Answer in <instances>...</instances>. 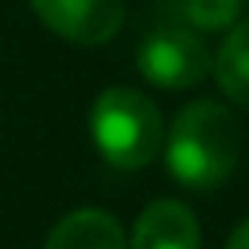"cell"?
Here are the masks:
<instances>
[{
  "mask_svg": "<svg viewBox=\"0 0 249 249\" xmlns=\"http://www.w3.org/2000/svg\"><path fill=\"white\" fill-rule=\"evenodd\" d=\"M169 169L183 187L209 191L234 172L242 158V128L227 107L198 99L179 110L169 132Z\"/></svg>",
  "mask_w": 249,
  "mask_h": 249,
  "instance_id": "obj_1",
  "label": "cell"
},
{
  "mask_svg": "<svg viewBox=\"0 0 249 249\" xmlns=\"http://www.w3.org/2000/svg\"><path fill=\"white\" fill-rule=\"evenodd\" d=\"M92 136L114 169H143L161 150V114L136 88H107L92 107Z\"/></svg>",
  "mask_w": 249,
  "mask_h": 249,
  "instance_id": "obj_2",
  "label": "cell"
},
{
  "mask_svg": "<svg viewBox=\"0 0 249 249\" xmlns=\"http://www.w3.org/2000/svg\"><path fill=\"white\" fill-rule=\"evenodd\" d=\"M136 66L158 88H191L209 73L213 59L198 30H191L179 18H165L147 30L136 52Z\"/></svg>",
  "mask_w": 249,
  "mask_h": 249,
  "instance_id": "obj_3",
  "label": "cell"
},
{
  "mask_svg": "<svg viewBox=\"0 0 249 249\" xmlns=\"http://www.w3.org/2000/svg\"><path fill=\"white\" fill-rule=\"evenodd\" d=\"M48 30L70 44H103L124 22V0H30Z\"/></svg>",
  "mask_w": 249,
  "mask_h": 249,
  "instance_id": "obj_4",
  "label": "cell"
},
{
  "mask_svg": "<svg viewBox=\"0 0 249 249\" xmlns=\"http://www.w3.org/2000/svg\"><path fill=\"white\" fill-rule=\"evenodd\" d=\"M132 249H202L195 213L179 202H154L132 231Z\"/></svg>",
  "mask_w": 249,
  "mask_h": 249,
  "instance_id": "obj_5",
  "label": "cell"
},
{
  "mask_svg": "<svg viewBox=\"0 0 249 249\" xmlns=\"http://www.w3.org/2000/svg\"><path fill=\"white\" fill-rule=\"evenodd\" d=\"M44 249H124V234L110 213L81 209L48 234Z\"/></svg>",
  "mask_w": 249,
  "mask_h": 249,
  "instance_id": "obj_6",
  "label": "cell"
},
{
  "mask_svg": "<svg viewBox=\"0 0 249 249\" xmlns=\"http://www.w3.org/2000/svg\"><path fill=\"white\" fill-rule=\"evenodd\" d=\"M213 70H216V81L227 92V99L249 110V18L231 30V37L216 52Z\"/></svg>",
  "mask_w": 249,
  "mask_h": 249,
  "instance_id": "obj_7",
  "label": "cell"
},
{
  "mask_svg": "<svg viewBox=\"0 0 249 249\" xmlns=\"http://www.w3.org/2000/svg\"><path fill=\"white\" fill-rule=\"evenodd\" d=\"M242 0H179L176 18L191 30H224L238 18Z\"/></svg>",
  "mask_w": 249,
  "mask_h": 249,
  "instance_id": "obj_8",
  "label": "cell"
},
{
  "mask_svg": "<svg viewBox=\"0 0 249 249\" xmlns=\"http://www.w3.org/2000/svg\"><path fill=\"white\" fill-rule=\"evenodd\" d=\"M227 249H249V220H242L234 227V234L227 238Z\"/></svg>",
  "mask_w": 249,
  "mask_h": 249,
  "instance_id": "obj_9",
  "label": "cell"
}]
</instances>
